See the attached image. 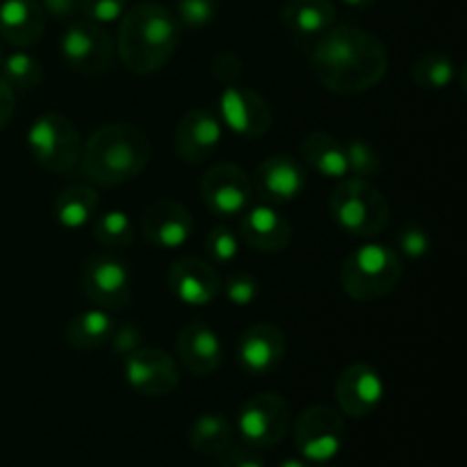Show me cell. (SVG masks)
I'll list each match as a JSON object with an SVG mask.
<instances>
[{
  "mask_svg": "<svg viewBox=\"0 0 467 467\" xmlns=\"http://www.w3.org/2000/svg\"><path fill=\"white\" fill-rule=\"evenodd\" d=\"M141 235L162 251H176L190 242L194 219L190 210L171 199H158L141 214Z\"/></svg>",
  "mask_w": 467,
  "mask_h": 467,
  "instance_id": "14",
  "label": "cell"
},
{
  "mask_svg": "<svg viewBox=\"0 0 467 467\" xmlns=\"http://www.w3.org/2000/svg\"><path fill=\"white\" fill-rule=\"evenodd\" d=\"M94 237L108 249H126L135 240V223L123 210H108L96 217Z\"/></svg>",
  "mask_w": 467,
  "mask_h": 467,
  "instance_id": "29",
  "label": "cell"
},
{
  "mask_svg": "<svg viewBox=\"0 0 467 467\" xmlns=\"http://www.w3.org/2000/svg\"><path fill=\"white\" fill-rule=\"evenodd\" d=\"M59 50L68 67L85 76H100L109 71L114 59V41L103 26L91 21H78L64 30Z\"/></svg>",
  "mask_w": 467,
  "mask_h": 467,
  "instance_id": "10",
  "label": "cell"
},
{
  "mask_svg": "<svg viewBox=\"0 0 467 467\" xmlns=\"http://www.w3.org/2000/svg\"><path fill=\"white\" fill-rule=\"evenodd\" d=\"M167 281L173 296L181 304L194 306V308L213 304L222 292V281H219L217 272L205 260L194 258V255L176 260L169 269Z\"/></svg>",
  "mask_w": 467,
  "mask_h": 467,
  "instance_id": "20",
  "label": "cell"
},
{
  "mask_svg": "<svg viewBox=\"0 0 467 467\" xmlns=\"http://www.w3.org/2000/svg\"><path fill=\"white\" fill-rule=\"evenodd\" d=\"M456 62L445 53L429 50L413 62L410 76L413 82L424 91H442L456 80Z\"/></svg>",
  "mask_w": 467,
  "mask_h": 467,
  "instance_id": "28",
  "label": "cell"
},
{
  "mask_svg": "<svg viewBox=\"0 0 467 467\" xmlns=\"http://www.w3.org/2000/svg\"><path fill=\"white\" fill-rule=\"evenodd\" d=\"M203 203L214 217L235 219L242 217L254 199V182L244 169L233 162H217L205 171L201 181Z\"/></svg>",
  "mask_w": 467,
  "mask_h": 467,
  "instance_id": "9",
  "label": "cell"
},
{
  "mask_svg": "<svg viewBox=\"0 0 467 467\" xmlns=\"http://www.w3.org/2000/svg\"><path fill=\"white\" fill-rule=\"evenodd\" d=\"M14 108H16V99H14V89L3 80L0 76V130L9 126L14 117Z\"/></svg>",
  "mask_w": 467,
  "mask_h": 467,
  "instance_id": "41",
  "label": "cell"
},
{
  "mask_svg": "<svg viewBox=\"0 0 467 467\" xmlns=\"http://www.w3.org/2000/svg\"><path fill=\"white\" fill-rule=\"evenodd\" d=\"M109 345L117 356H128L141 347V328L135 322H123L121 327H114L109 336Z\"/></svg>",
  "mask_w": 467,
  "mask_h": 467,
  "instance_id": "37",
  "label": "cell"
},
{
  "mask_svg": "<svg viewBox=\"0 0 467 467\" xmlns=\"http://www.w3.org/2000/svg\"><path fill=\"white\" fill-rule=\"evenodd\" d=\"M401 274L404 269L400 255L390 246L369 242L347 255L340 269V283L349 299L372 304L400 285Z\"/></svg>",
  "mask_w": 467,
  "mask_h": 467,
  "instance_id": "5",
  "label": "cell"
},
{
  "mask_svg": "<svg viewBox=\"0 0 467 467\" xmlns=\"http://www.w3.org/2000/svg\"><path fill=\"white\" fill-rule=\"evenodd\" d=\"M219 114L235 135L258 140L272 128V109L258 91L240 85H226L219 99Z\"/></svg>",
  "mask_w": 467,
  "mask_h": 467,
  "instance_id": "13",
  "label": "cell"
},
{
  "mask_svg": "<svg viewBox=\"0 0 467 467\" xmlns=\"http://www.w3.org/2000/svg\"><path fill=\"white\" fill-rule=\"evenodd\" d=\"M240 235L244 244L258 254H281L292 244V226L276 208L269 203L249 205L242 213Z\"/></svg>",
  "mask_w": 467,
  "mask_h": 467,
  "instance_id": "17",
  "label": "cell"
},
{
  "mask_svg": "<svg viewBox=\"0 0 467 467\" xmlns=\"http://www.w3.org/2000/svg\"><path fill=\"white\" fill-rule=\"evenodd\" d=\"M44 12L53 18H71L80 9V0H39Z\"/></svg>",
  "mask_w": 467,
  "mask_h": 467,
  "instance_id": "40",
  "label": "cell"
},
{
  "mask_svg": "<svg viewBox=\"0 0 467 467\" xmlns=\"http://www.w3.org/2000/svg\"><path fill=\"white\" fill-rule=\"evenodd\" d=\"M213 76L222 85H237L242 76V59L235 53H231V50L217 53L213 59Z\"/></svg>",
  "mask_w": 467,
  "mask_h": 467,
  "instance_id": "38",
  "label": "cell"
},
{
  "mask_svg": "<svg viewBox=\"0 0 467 467\" xmlns=\"http://www.w3.org/2000/svg\"><path fill=\"white\" fill-rule=\"evenodd\" d=\"M386 386L372 365L354 363L337 377L336 401L347 418L363 420L381 406Z\"/></svg>",
  "mask_w": 467,
  "mask_h": 467,
  "instance_id": "15",
  "label": "cell"
},
{
  "mask_svg": "<svg viewBox=\"0 0 467 467\" xmlns=\"http://www.w3.org/2000/svg\"><path fill=\"white\" fill-rule=\"evenodd\" d=\"M285 356V336L272 322H258L242 333L237 342V363L244 372L269 374L281 365Z\"/></svg>",
  "mask_w": 467,
  "mask_h": 467,
  "instance_id": "18",
  "label": "cell"
},
{
  "mask_svg": "<svg viewBox=\"0 0 467 467\" xmlns=\"http://www.w3.org/2000/svg\"><path fill=\"white\" fill-rule=\"evenodd\" d=\"M345 5H349V7H356V9H363V7H372L377 0H342Z\"/></svg>",
  "mask_w": 467,
  "mask_h": 467,
  "instance_id": "43",
  "label": "cell"
},
{
  "mask_svg": "<svg viewBox=\"0 0 467 467\" xmlns=\"http://www.w3.org/2000/svg\"><path fill=\"white\" fill-rule=\"evenodd\" d=\"M328 208L337 228L360 240L379 237L390 223V203L381 190L363 178L347 176L337 181Z\"/></svg>",
  "mask_w": 467,
  "mask_h": 467,
  "instance_id": "4",
  "label": "cell"
},
{
  "mask_svg": "<svg viewBox=\"0 0 467 467\" xmlns=\"http://www.w3.org/2000/svg\"><path fill=\"white\" fill-rule=\"evenodd\" d=\"M205 251H208V255L214 263H233L237 258V254H240V240H237V235L231 228L214 226L205 235Z\"/></svg>",
  "mask_w": 467,
  "mask_h": 467,
  "instance_id": "32",
  "label": "cell"
},
{
  "mask_svg": "<svg viewBox=\"0 0 467 467\" xmlns=\"http://www.w3.org/2000/svg\"><path fill=\"white\" fill-rule=\"evenodd\" d=\"M222 467H265V463L255 447L242 442V445H231L223 451Z\"/></svg>",
  "mask_w": 467,
  "mask_h": 467,
  "instance_id": "39",
  "label": "cell"
},
{
  "mask_svg": "<svg viewBox=\"0 0 467 467\" xmlns=\"http://www.w3.org/2000/svg\"><path fill=\"white\" fill-rule=\"evenodd\" d=\"M96 208H99V192L87 182L64 187L55 199V217H57L59 226L68 228V231L87 226L94 219Z\"/></svg>",
  "mask_w": 467,
  "mask_h": 467,
  "instance_id": "25",
  "label": "cell"
},
{
  "mask_svg": "<svg viewBox=\"0 0 467 467\" xmlns=\"http://www.w3.org/2000/svg\"><path fill=\"white\" fill-rule=\"evenodd\" d=\"M222 121L208 109H190L173 130V150L187 164H203L222 144Z\"/></svg>",
  "mask_w": 467,
  "mask_h": 467,
  "instance_id": "16",
  "label": "cell"
},
{
  "mask_svg": "<svg viewBox=\"0 0 467 467\" xmlns=\"http://www.w3.org/2000/svg\"><path fill=\"white\" fill-rule=\"evenodd\" d=\"M397 246L410 260H420L431 251V237L418 223H404L397 233Z\"/></svg>",
  "mask_w": 467,
  "mask_h": 467,
  "instance_id": "35",
  "label": "cell"
},
{
  "mask_svg": "<svg viewBox=\"0 0 467 467\" xmlns=\"http://www.w3.org/2000/svg\"><path fill=\"white\" fill-rule=\"evenodd\" d=\"M27 149L36 164L55 173L71 171L82 155V140L71 119L62 114H44L27 128Z\"/></svg>",
  "mask_w": 467,
  "mask_h": 467,
  "instance_id": "6",
  "label": "cell"
},
{
  "mask_svg": "<svg viewBox=\"0 0 467 467\" xmlns=\"http://www.w3.org/2000/svg\"><path fill=\"white\" fill-rule=\"evenodd\" d=\"M310 67L324 89L337 96H356L386 78L388 50L372 32L340 23L315 41Z\"/></svg>",
  "mask_w": 467,
  "mask_h": 467,
  "instance_id": "1",
  "label": "cell"
},
{
  "mask_svg": "<svg viewBox=\"0 0 467 467\" xmlns=\"http://www.w3.org/2000/svg\"><path fill=\"white\" fill-rule=\"evenodd\" d=\"M82 290L87 299L103 310H119L130 304V269L119 255L96 254L82 269Z\"/></svg>",
  "mask_w": 467,
  "mask_h": 467,
  "instance_id": "11",
  "label": "cell"
},
{
  "mask_svg": "<svg viewBox=\"0 0 467 467\" xmlns=\"http://www.w3.org/2000/svg\"><path fill=\"white\" fill-rule=\"evenodd\" d=\"M46 27V12L39 0H3L0 3V36L14 48L39 44Z\"/></svg>",
  "mask_w": 467,
  "mask_h": 467,
  "instance_id": "22",
  "label": "cell"
},
{
  "mask_svg": "<svg viewBox=\"0 0 467 467\" xmlns=\"http://www.w3.org/2000/svg\"><path fill=\"white\" fill-rule=\"evenodd\" d=\"M114 327H117V324H114L112 315H109L108 310H85V313L76 315V317L67 324V342L73 349L94 351L99 349V347L108 345Z\"/></svg>",
  "mask_w": 467,
  "mask_h": 467,
  "instance_id": "26",
  "label": "cell"
},
{
  "mask_svg": "<svg viewBox=\"0 0 467 467\" xmlns=\"http://www.w3.org/2000/svg\"><path fill=\"white\" fill-rule=\"evenodd\" d=\"M233 445V424L222 413H205L192 424L190 447L201 456H222Z\"/></svg>",
  "mask_w": 467,
  "mask_h": 467,
  "instance_id": "27",
  "label": "cell"
},
{
  "mask_svg": "<svg viewBox=\"0 0 467 467\" xmlns=\"http://www.w3.org/2000/svg\"><path fill=\"white\" fill-rule=\"evenodd\" d=\"M301 158L310 169L331 181H342L349 176L345 144L328 132H310L301 141Z\"/></svg>",
  "mask_w": 467,
  "mask_h": 467,
  "instance_id": "24",
  "label": "cell"
},
{
  "mask_svg": "<svg viewBox=\"0 0 467 467\" xmlns=\"http://www.w3.org/2000/svg\"><path fill=\"white\" fill-rule=\"evenodd\" d=\"M345 155L347 164H349V176L369 181V178H377L381 173L383 160L369 141L358 140V137L345 141Z\"/></svg>",
  "mask_w": 467,
  "mask_h": 467,
  "instance_id": "31",
  "label": "cell"
},
{
  "mask_svg": "<svg viewBox=\"0 0 467 467\" xmlns=\"http://www.w3.org/2000/svg\"><path fill=\"white\" fill-rule=\"evenodd\" d=\"M278 467H328L327 463H310V461H301V459H287L285 463H281Z\"/></svg>",
  "mask_w": 467,
  "mask_h": 467,
  "instance_id": "42",
  "label": "cell"
},
{
  "mask_svg": "<svg viewBox=\"0 0 467 467\" xmlns=\"http://www.w3.org/2000/svg\"><path fill=\"white\" fill-rule=\"evenodd\" d=\"M292 427V406L278 392H260L251 397L237 415V431L246 445L255 450L276 447Z\"/></svg>",
  "mask_w": 467,
  "mask_h": 467,
  "instance_id": "7",
  "label": "cell"
},
{
  "mask_svg": "<svg viewBox=\"0 0 467 467\" xmlns=\"http://www.w3.org/2000/svg\"><path fill=\"white\" fill-rule=\"evenodd\" d=\"M176 351L187 372L196 377H210L223 363V347L217 331L201 319H194L181 328Z\"/></svg>",
  "mask_w": 467,
  "mask_h": 467,
  "instance_id": "21",
  "label": "cell"
},
{
  "mask_svg": "<svg viewBox=\"0 0 467 467\" xmlns=\"http://www.w3.org/2000/svg\"><path fill=\"white\" fill-rule=\"evenodd\" d=\"M255 190L267 203H290L306 190V171L292 155H269L255 169Z\"/></svg>",
  "mask_w": 467,
  "mask_h": 467,
  "instance_id": "19",
  "label": "cell"
},
{
  "mask_svg": "<svg viewBox=\"0 0 467 467\" xmlns=\"http://www.w3.org/2000/svg\"><path fill=\"white\" fill-rule=\"evenodd\" d=\"M281 16L295 39L317 41L336 26V5L331 0H285Z\"/></svg>",
  "mask_w": 467,
  "mask_h": 467,
  "instance_id": "23",
  "label": "cell"
},
{
  "mask_svg": "<svg viewBox=\"0 0 467 467\" xmlns=\"http://www.w3.org/2000/svg\"><path fill=\"white\" fill-rule=\"evenodd\" d=\"M3 80L12 89H35L44 80V68L32 55L16 50L3 59Z\"/></svg>",
  "mask_w": 467,
  "mask_h": 467,
  "instance_id": "30",
  "label": "cell"
},
{
  "mask_svg": "<svg viewBox=\"0 0 467 467\" xmlns=\"http://www.w3.org/2000/svg\"><path fill=\"white\" fill-rule=\"evenodd\" d=\"M222 290L233 306H237V308H244V306L254 304V301L258 299L260 285H258V281L251 276V274L235 272L228 276V281L223 283Z\"/></svg>",
  "mask_w": 467,
  "mask_h": 467,
  "instance_id": "34",
  "label": "cell"
},
{
  "mask_svg": "<svg viewBox=\"0 0 467 467\" xmlns=\"http://www.w3.org/2000/svg\"><path fill=\"white\" fill-rule=\"evenodd\" d=\"M126 5L128 0H80V9L78 12L85 14L87 21L108 26V23L121 21L123 12H126Z\"/></svg>",
  "mask_w": 467,
  "mask_h": 467,
  "instance_id": "36",
  "label": "cell"
},
{
  "mask_svg": "<svg viewBox=\"0 0 467 467\" xmlns=\"http://www.w3.org/2000/svg\"><path fill=\"white\" fill-rule=\"evenodd\" d=\"M345 420L340 410L315 404L306 409L295 422V445L304 461L328 463L340 454L345 445Z\"/></svg>",
  "mask_w": 467,
  "mask_h": 467,
  "instance_id": "8",
  "label": "cell"
},
{
  "mask_svg": "<svg viewBox=\"0 0 467 467\" xmlns=\"http://www.w3.org/2000/svg\"><path fill=\"white\" fill-rule=\"evenodd\" d=\"M181 23L176 14L158 3H141L123 12L117 50L123 67L135 76H150L169 64L178 48Z\"/></svg>",
  "mask_w": 467,
  "mask_h": 467,
  "instance_id": "2",
  "label": "cell"
},
{
  "mask_svg": "<svg viewBox=\"0 0 467 467\" xmlns=\"http://www.w3.org/2000/svg\"><path fill=\"white\" fill-rule=\"evenodd\" d=\"M123 374L132 390L146 397H167L178 388V365L167 351L140 347L123 360Z\"/></svg>",
  "mask_w": 467,
  "mask_h": 467,
  "instance_id": "12",
  "label": "cell"
},
{
  "mask_svg": "<svg viewBox=\"0 0 467 467\" xmlns=\"http://www.w3.org/2000/svg\"><path fill=\"white\" fill-rule=\"evenodd\" d=\"M178 23L187 27H205L217 16V0H178Z\"/></svg>",
  "mask_w": 467,
  "mask_h": 467,
  "instance_id": "33",
  "label": "cell"
},
{
  "mask_svg": "<svg viewBox=\"0 0 467 467\" xmlns=\"http://www.w3.org/2000/svg\"><path fill=\"white\" fill-rule=\"evenodd\" d=\"M80 160L94 185H123L140 176L149 164V137L132 123H105L87 140Z\"/></svg>",
  "mask_w": 467,
  "mask_h": 467,
  "instance_id": "3",
  "label": "cell"
}]
</instances>
